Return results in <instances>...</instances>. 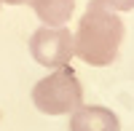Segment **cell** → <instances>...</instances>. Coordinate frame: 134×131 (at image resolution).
<instances>
[{
    "label": "cell",
    "instance_id": "8992f818",
    "mask_svg": "<svg viewBox=\"0 0 134 131\" xmlns=\"http://www.w3.org/2000/svg\"><path fill=\"white\" fill-rule=\"evenodd\" d=\"M102 5H107L110 11H134V0H99Z\"/></svg>",
    "mask_w": 134,
    "mask_h": 131
},
{
    "label": "cell",
    "instance_id": "6da1fadb",
    "mask_svg": "<svg viewBox=\"0 0 134 131\" xmlns=\"http://www.w3.org/2000/svg\"><path fill=\"white\" fill-rule=\"evenodd\" d=\"M124 43V21L115 11H110L99 0L86 5L78 29L72 35V51L91 67H107L118 59Z\"/></svg>",
    "mask_w": 134,
    "mask_h": 131
},
{
    "label": "cell",
    "instance_id": "7a4b0ae2",
    "mask_svg": "<svg viewBox=\"0 0 134 131\" xmlns=\"http://www.w3.org/2000/svg\"><path fill=\"white\" fill-rule=\"evenodd\" d=\"M32 104L43 115H70L83 104V86L72 67H59L32 88Z\"/></svg>",
    "mask_w": 134,
    "mask_h": 131
},
{
    "label": "cell",
    "instance_id": "3957f363",
    "mask_svg": "<svg viewBox=\"0 0 134 131\" xmlns=\"http://www.w3.org/2000/svg\"><path fill=\"white\" fill-rule=\"evenodd\" d=\"M30 53L46 70L70 67V59L75 56L70 29H64V27H40V29H35L32 38H30Z\"/></svg>",
    "mask_w": 134,
    "mask_h": 131
},
{
    "label": "cell",
    "instance_id": "5b68a950",
    "mask_svg": "<svg viewBox=\"0 0 134 131\" xmlns=\"http://www.w3.org/2000/svg\"><path fill=\"white\" fill-rule=\"evenodd\" d=\"M27 5H32L43 27H64L75 11V0H30Z\"/></svg>",
    "mask_w": 134,
    "mask_h": 131
},
{
    "label": "cell",
    "instance_id": "52a82bcc",
    "mask_svg": "<svg viewBox=\"0 0 134 131\" xmlns=\"http://www.w3.org/2000/svg\"><path fill=\"white\" fill-rule=\"evenodd\" d=\"M0 3H8V5H27L30 0H0Z\"/></svg>",
    "mask_w": 134,
    "mask_h": 131
},
{
    "label": "cell",
    "instance_id": "277c9868",
    "mask_svg": "<svg viewBox=\"0 0 134 131\" xmlns=\"http://www.w3.org/2000/svg\"><path fill=\"white\" fill-rule=\"evenodd\" d=\"M70 131H121V121L102 104H81L70 115Z\"/></svg>",
    "mask_w": 134,
    "mask_h": 131
}]
</instances>
